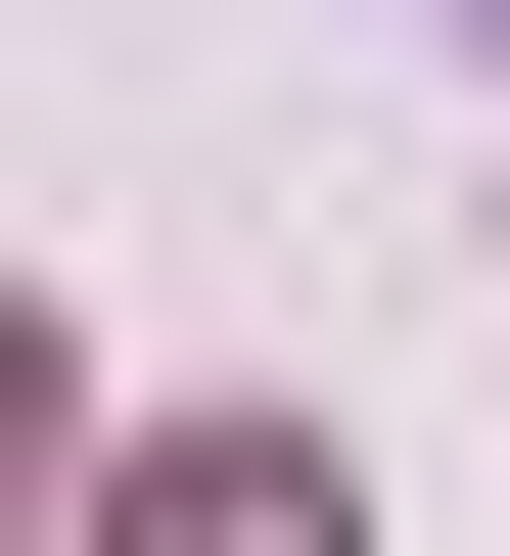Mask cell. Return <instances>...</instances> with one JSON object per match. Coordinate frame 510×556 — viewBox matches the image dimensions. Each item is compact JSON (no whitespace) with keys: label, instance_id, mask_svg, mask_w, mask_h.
<instances>
[{"label":"cell","instance_id":"obj_1","mask_svg":"<svg viewBox=\"0 0 510 556\" xmlns=\"http://www.w3.org/2000/svg\"><path fill=\"white\" fill-rule=\"evenodd\" d=\"M94 556H372V510H325V417H139V464H94Z\"/></svg>","mask_w":510,"mask_h":556},{"label":"cell","instance_id":"obj_2","mask_svg":"<svg viewBox=\"0 0 510 556\" xmlns=\"http://www.w3.org/2000/svg\"><path fill=\"white\" fill-rule=\"evenodd\" d=\"M47 464H94V417H47V325H0V510H47Z\"/></svg>","mask_w":510,"mask_h":556}]
</instances>
